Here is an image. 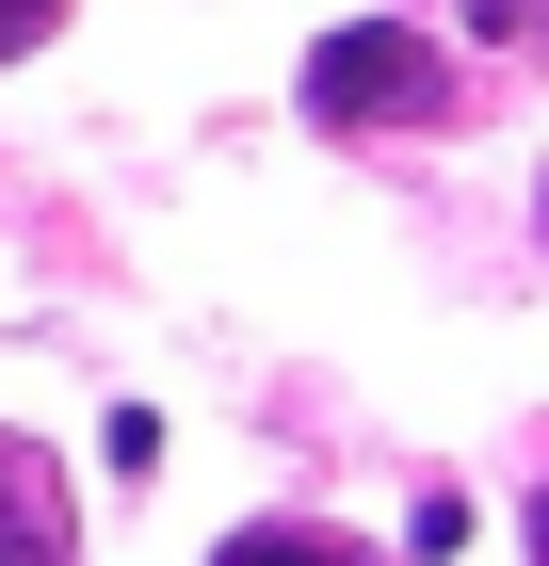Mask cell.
<instances>
[{"mask_svg":"<svg viewBox=\"0 0 549 566\" xmlns=\"http://www.w3.org/2000/svg\"><path fill=\"white\" fill-rule=\"evenodd\" d=\"M307 114L324 130H388V114H436V49L404 17H356V33L307 49Z\"/></svg>","mask_w":549,"mask_h":566,"instance_id":"1","label":"cell"},{"mask_svg":"<svg viewBox=\"0 0 549 566\" xmlns=\"http://www.w3.org/2000/svg\"><path fill=\"white\" fill-rule=\"evenodd\" d=\"M0 566H82L65 502H49V453L33 437H0Z\"/></svg>","mask_w":549,"mask_h":566,"instance_id":"2","label":"cell"},{"mask_svg":"<svg viewBox=\"0 0 549 566\" xmlns=\"http://www.w3.org/2000/svg\"><path fill=\"white\" fill-rule=\"evenodd\" d=\"M211 566H372V551H356V534H324V518H243Z\"/></svg>","mask_w":549,"mask_h":566,"instance_id":"3","label":"cell"},{"mask_svg":"<svg viewBox=\"0 0 549 566\" xmlns=\"http://www.w3.org/2000/svg\"><path fill=\"white\" fill-rule=\"evenodd\" d=\"M49 17H65V0H0V65H17V49H33Z\"/></svg>","mask_w":549,"mask_h":566,"instance_id":"4","label":"cell"}]
</instances>
